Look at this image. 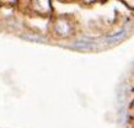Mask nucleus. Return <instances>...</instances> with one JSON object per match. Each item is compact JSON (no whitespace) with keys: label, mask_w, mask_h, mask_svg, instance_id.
Listing matches in <instances>:
<instances>
[{"label":"nucleus","mask_w":134,"mask_h":128,"mask_svg":"<svg viewBox=\"0 0 134 128\" xmlns=\"http://www.w3.org/2000/svg\"><path fill=\"white\" fill-rule=\"evenodd\" d=\"M70 31H71V27L70 25L66 22L65 20H59L55 24V32L58 35H60V36H66V35H69Z\"/></svg>","instance_id":"nucleus-2"},{"label":"nucleus","mask_w":134,"mask_h":128,"mask_svg":"<svg viewBox=\"0 0 134 128\" xmlns=\"http://www.w3.org/2000/svg\"><path fill=\"white\" fill-rule=\"evenodd\" d=\"M93 46H95V43L93 42H90L89 40H79V41H75L71 44V47L73 48H75V49H79V51H90L93 48Z\"/></svg>","instance_id":"nucleus-3"},{"label":"nucleus","mask_w":134,"mask_h":128,"mask_svg":"<svg viewBox=\"0 0 134 128\" xmlns=\"http://www.w3.org/2000/svg\"><path fill=\"white\" fill-rule=\"evenodd\" d=\"M124 5H127V8L132 9V10H134V0H132V1H126V0H123L122 1Z\"/></svg>","instance_id":"nucleus-5"},{"label":"nucleus","mask_w":134,"mask_h":128,"mask_svg":"<svg viewBox=\"0 0 134 128\" xmlns=\"http://www.w3.org/2000/svg\"><path fill=\"white\" fill-rule=\"evenodd\" d=\"M22 40H26V41L30 42H36V43H44L47 40L43 36H40V35H31V33H22L20 36Z\"/></svg>","instance_id":"nucleus-4"},{"label":"nucleus","mask_w":134,"mask_h":128,"mask_svg":"<svg viewBox=\"0 0 134 128\" xmlns=\"http://www.w3.org/2000/svg\"><path fill=\"white\" fill-rule=\"evenodd\" d=\"M126 35H127V27H123L122 30L117 31V32L113 33V35L107 36V37L105 38V41L107 42V43H110V44H114V43H118L119 41H122L123 38L126 37Z\"/></svg>","instance_id":"nucleus-1"}]
</instances>
